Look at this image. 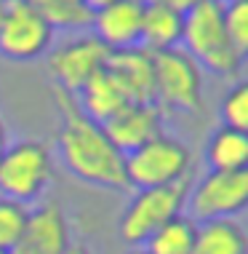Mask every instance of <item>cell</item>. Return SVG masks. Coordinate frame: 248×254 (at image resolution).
<instances>
[{"instance_id": "cell-19", "label": "cell", "mask_w": 248, "mask_h": 254, "mask_svg": "<svg viewBox=\"0 0 248 254\" xmlns=\"http://www.w3.org/2000/svg\"><path fill=\"white\" fill-rule=\"evenodd\" d=\"M53 30L86 32L91 27V11L80 0H27Z\"/></svg>"}, {"instance_id": "cell-6", "label": "cell", "mask_w": 248, "mask_h": 254, "mask_svg": "<svg viewBox=\"0 0 248 254\" xmlns=\"http://www.w3.org/2000/svg\"><path fill=\"white\" fill-rule=\"evenodd\" d=\"M56 30L27 0H5L0 5V57L8 62H35L53 49Z\"/></svg>"}, {"instance_id": "cell-2", "label": "cell", "mask_w": 248, "mask_h": 254, "mask_svg": "<svg viewBox=\"0 0 248 254\" xmlns=\"http://www.w3.org/2000/svg\"><path fill=\"white\" fill-rule=\"evenodd\" d=\"M179 49L187 51L203 72H211L216 78H238L246 62V54L238 51L227 38L222 3L216 0H200L184 13Z\"/></svg>"}, {"instance_id": "cell-15", "label": "cell", "mask_w": 248, "mask_h": 254, "mask_svg": "<svg viewBox=\"0 0 248 254\" xmlns=\"http://www.w3.org/2000/svg\"><path fill=\"white\" fill-rule=\"evenodd\" d=\"M182 27H184V13L168 8V5H144L139 46L149 54L179 49Z\"/></svg>"}, {"instance_id": "cell-28", "label": "cell", "mask_w": 248, "mask_h": 254, "mask_svg": "<svg viewBox=\"0 0 248 254\" xmlns=\"http://www.w3.org/2000/svg\"><path fill=\"white\" fill-rule=\"evenodd\" d=\"M216 3H222V5H224V3H230V0H216Z\"/></svg>"}, {"instance_id": "cell-23", "label": "cell", "mask_w": 248, "mask_h": 254, "mask_svg": "<svg viewBox=\"0 0 248 254\" xmlns=\"http://www.w3.org/2000/svg\"><path fill=\"white\" fill-rule=\"evenodd\" d=\"M144 5H168V8H174L179 13H187L192 5H198L200 0H142Z\"/></svg>"}, {"instance_id": "cell-16", "label": "cell", "mask_w": 248, "mask_h": 254, "mask_svg": "<svg viewBox=\"0 0 248 254\" xmlns=\"http://www.w3.org/2000/svg\"><path fill=\"white\" fill-rule=\"evenodd\" d=\"M208 171H243L248 166V131L219 126L203 147Z\"/></svg>"}, {"instance_id": "cell-24", "label": "cell", "mask_w": 248, "mask_h": 254, "mask_svg": "<svg viewBox=\"0 0 248 254\" xmlns=\"http://www.w3.org/2000/svg\"><path fill=\"white\" fill-rule=\"evenodd\" d=\"M109 3H115V0H83V5H86L88 11H99V8H104V5H109Z\"/></svg>"}, {"instance_id": "cell-5", "label": "cell", "mask_w": 248, "mask_h": 254, "mask_svg": "<svg viewBox=\"0 0 248 254\" xmlns=\"http://www.w3.org/2000/svg\"><path fill=\"white\" fill-rule=\"evenodd\" d=\"M184 180H192V153L182 139L165 131L126 155L128 188H165Z\"/></svg>"}, {"instance_id": "cell-13", "label": "cell", "mask_w": 248, "mask_h": 254, "mask_svg": "<svg viewBox=\"0 0 248 254\" xmlns=\"http://www.w3.org/2000/svg\"><path fill=\"white\" fill-rule=\"evenodd\" d=\"M107 72L118 80L128 102H155V62L142 46L109 51Z\"/></svg>"}, {"instance_id": "cell-10", "label": "cell", "mask_w": 248, "mask_h": 254, "mask_svg": "<svg viewBox=\"0 0 248 254\" xmlns=\"http://www.w3.org/2000/svg\"><path fill=\"white\" fill-rule=\"evenodd\" d=\"M72 244L70 219L56 201L30 209L27 225L8 254H64Z\"/></svg>"}, {"instance_id": "cell-29", "label": "cell", "mask_w": 248, "mask_h": 254, "mask_svg": "<svg viewBox=\"0 0 248 254\" xmlns=\"http://www.w3.org/2000/svg\"><path fill=\"white\" fill-rule=\"evenodd\" d=\"M0 254H8V252H3V249H0Z\"/></svg>"}, {"instance_id": "cell-3", "label": "cell", "mask_w": 248, "mask_h": 254, "mask_svg": "<svg viewBox=\"0 0 248 254\" xmlns=\"http://www.w3.org/2000/svg\"><path fill=\"white\" fill-rule=\"evenodd\" d=\"M56 158L40 139L8 142L0 155V195L19 203H35L53 180Z\"/></svg>"}, {"instance_id": "cell-26", "label": "cell", "mask_w": 248, "mask_h": 254, "mask_svg": "<svg viewBox=\"0 0 248 254\" xmlns=\"http://www.w3.org/2000/svg\"><path fill=\"white\" fill-rule=\"evenodd\" d=\"M64 254H91V249H88L86 244H70V249Z\"/></svg>"}, {"instance_id": "cell-30", "label": "cell", "mask_w": 248, "mask_h": 254, "mask_svg": "<svg viewBox=\"0 0 248 254\" xmlns=\"http://www.w3.org/2000/svg\"><path fill=\"white\" fill-rule=\"evenodd\" d=\"M3 3H5V0H0V5H3Z\"/></svg>"}, {"instance_id": "cell-1", "label": "cell", "mask_w": 248, "mask_h": 254, "mask_svg": "<svg viewBox=\"0 0 248 254\" xmlns=\"http://www.w3.org/2000/svg\"><path fill=\"white\" fill-rule=\"evenodd\" d=\"M56 102V155L75 180L101 190H128L126 182V155L109 142L101 123L91 121L78 107L72 94L53 86Z\"/></svg>"}, {"instance_id": "cell-17", "label": "cell", "mask_w": 248, "mask_h": 254, "mask_svg": "<svg viewBox=\"0 0 248 254\" xmlns=\"http://www.w3.org/2000/svg\"><path fill=\"white\" fill-rule=\"evenodd\" d=\"M192 254H248V238L238 219H211L198 225Z\"/></svg>"}, {"instance_id": "cell-25", "label": "cell", "mask_w": 248, "mask_h": 254, "mask_svg": "<svg viewBox=\"0 0 248 254\" xmlns=\"http://www.w3.org/2000/svg\"><path fill=\"white\" fill-rule=\"evenodd\" d=\"M5 145H8V128H5V123H3V118H0V155H3V150H5Z\"/></svg>"}, {"instance_id": "cell-12", "label": "cell", "mask_w": 248, "mask_h": 254, "mask_svg": "<svg viewBox=\"0 0 248 254\" xmlns=\"http://www.w3.org/2000/svg\"><path fill=\"white\" fill-rule=\"evenodd\" d=\"M144 3L142 0H115L91 13V35L107 51H123L139 46Z\"/></svg>"}, {"instance_id": "cell-8", "label": "cell", "mask_w": 248, "mask_h": 254, "mask_svg": "<svg viewBox=\"0 0 248 254\" xmlns=\"http://www.w3.org/2000/svg\"><path fill=\"white\" fill-rule=\"evenodd\" d=\"M155 62V105L176 113H200L203 70L184 49L152 54Z\"/></svg>"}, {"instance_id": "cell-4", "label": "cell", "mask_w": 248, "mask_h": 254, "mask_svg": "<svg viewBox=\"0 0 248 254\" xmlns=\"http://www.w3.org/2000/svg\"><path fill=\"white\" fill-rule=\"evenodd\" d=\"M190 185H192V180H184L179 185H165V188L136 190L118 219L120 241L134 246V249L136 246H144L149 241V236L160 230L165 222L184 214Z\"/></svg>"}, {"instance_id": "cell-18", "label": "cell", "mask_w": 248, "mask_h": 254, "mask_svg": "<svg viewBox=\"0 0 248 254\" xmlns=\"http://www.w3.org/2000/svg\"><path fill=\"white\" fill-rule=\"evenodd\" d=\"M198 222L187 214H179L171 222H165L157 233L149 236L144 249L149 254H192L195 252Z\"/></svg>"}, {"instance_id": "cell-14", "label": "cell", "mask_w": 248, "mask_h": 254, "mask_svg": "<svg viewBox=\"0 0 248 254\" xmlns=\"http://www.w3.org/2000/svg\"><path fill=\"white\" fill-rule=\"evenodd\" d=\"M75 102L83 113L96 123H107L115 113H120L128 105V97L123 94L118 80L107 72V67L101 72H96L86 86L75 94Z\"/></svg>"}, {"instance_id": "cell-22", "label": "cell", "mask_w": 248, "mask_h": 254, "mask_svg": "<svg viewBox=\"0 0 248 254\" xmlns=\"http://www.w3.org/2000/svg\"><path fill=\"white\" fill-rule=\"evenodd\" d=\"M224 32L238 51H248V0H230L222 5Z\"/></svg>"}, {"instance_id": "cell-20", "label": "cell", "mask_w": 248, "mask_h": 254, "mask_svg": "<svg viewBox=\"0 0 248 254\" xmlns=\"http://www.w3.org/2000/svg\"><path fill=\"white\" fill-rule=\"evenodd\" d=\"M219 121L227 128L248 131V86L243 80H238L232 88H227V94L219 102Z\"/></svg>"}, {"instance_id": "cell-27", "label": "cell", "mask_w": 248, "mask_h": 254, "mask_svg": "<svg viewBox=\"0 0 248 254\" xmlns=\"http://www.w3.org/2000/svg\"><path fill=\"white\" fill-rule=\"evenodd\" d=\"M126 254H149L144 246H136V249H131V252H126Z\"/></svg>"}, {"instance_id": "cell-21", "label": "cell", "mask_w": 248, "mask_h": 254, "mask_svg": "<svg viewBox=\"0 0 248 254\" xmlns=\"http://www.w3.org/2000/svg\"><path fill=\"white\" fill-rule=\"evenodd\" d=\"M27 217H30V209L24 203L0 195V249L3 252H11L16 246L27 225Z\"/></svg>"}, {"instance_id": "cell-9", "label": "cell", "mask_w": 248, "mask_h": 254, "mask_svg": "<svg viewBox=\"0 0 248 254\" xmlns=\"http://www.w3.org/2000/svg\"><path fill=\"white\" fill-rule=\"evenodd\" d=\"M46 57H48V72L53 78V86L75 97L96 72H101L107 67L109 51L91 32H80V35L53 46Z\"/></svg>"}, {"instance_id": "cell-11", "label": "cell", "mask_w": 248, "mask_h": 254, "mask_svg": "<svg viewBox=\"0 0 248 254\" xmlns=\"http://www.w3.org/2000/svg\"><path fill=\"white\" fill-rule=\"evenodd\" d=\"M104 134L123 155L147 145L157 134H163V110L155 102H128L120 113L101 123Z\"/></svg>"}, {"instance_id": "cell-7", "label": "cell", "mask_w": 248, "mask_h": 254, "mask_svg": "<svg viewBox=\"0 0 248 254\" xmlns=\"http://www.w3.org/2000/svg\"><path fill=\"white\" fill-rule=\"evenodd\" d=\"M248 206V169L243 171H205L190 185L184 214L190 219H235Z\"/></svg>"}]
</instances>
